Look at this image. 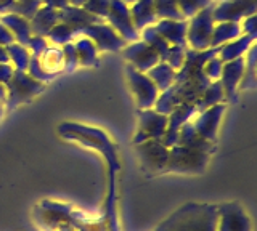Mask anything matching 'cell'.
Here are the masks:
<instances>
[{"mask_svg": "<svg viewBox=\"0 0 257 231\" xmlns=\"http://www.w3.org/2000/svg\"><path fill=\"white\" fill-rule=\"evenodd\" d=\"M244 69H246V60L243 57H239L236 60H231L227 61L225 65L222 66V89H223V95L225 98L233 100L235 98V92H236V87L241 82V77L244 74Z\"/></svg>", "mask_w": 257, "mask_h": 231, "instance_id": "obj_14", "label": "cell"}, {"mask_svg": "<svg viewBox=\"0 0 257 231\" xmlns=\"http://www.w3.org/2000/svg\"><path fill=\"white\" fill-rule=\"evenodd\" d=\"M42 4L47 7H52V9H56V10H61L66 5H69L68 0H42Z\"/></svg>", "mask_w": 257, "mask_h": 231, "instance_id": "obj_38", "label": "cell"}, {"mask_svg": "<svg viewBox=\"0 0 257 231\" xmlns=\"http://www.w3.org/2000/svg\"><path fill=\"white\" fill-rule=\"evenodd\" d=\"M223 111H225V105L217 103V105L201 111V113H196L198 117L195 121H191V124L201 137L214 143L217 138V130H219V124Z\"/></svg>", "mask_w": 257, "mask_h": 231, "instance_id": "obj_12", "label": "cell"}, {"mask_svg": "<svg viewBox=\"0 0 257 231\" xmlns=\"http://www.w3.org/2000/svg\"><path fill=\"white\" fill-rule=\"evenodd\" d=\"M254 37L252 34H244L243 37H236L230 41L227 45H220V60L225 61H231V60H236L239 57H243V53L247 50V47L254 42Z\"/></svg>", "mask_w": 257, "mask_h": 231, "instance_id": "obj_23", "label": "cell"}, {"mask_svg": "<svg viewBox=\"0 0 257 231\" xmlns=\"http://www.w3.org/2000/svg\"><path fill=\"white\" fill-rule=\"evenodd\" d=\"M175 145L201 149V151H206V153H209V154H211V151H212V141H209V140L201 137V135L195 130L191 121H187L180 127Z\"/></svg>", "mask_w": 257, "mask_h": 231, "instance_id": "obj_19", "label": "cell"}, {"mask_svg": "<svg viewBox=\"0 0 257 231\" xmlns=\"http://www.w3.org/2000/svg\"><path fill=\"white\" fill-rule=\"evenodd\" d=\"M68 2L71 4V5H76V7H82L87 0H68Z\"/></svg>", "mask_w": 257, "mask_h": 231, "instance_id": "obj_41", "label": "cell"}, {"mask_svg": "<svg viewBox=\"0 0 257 231\" xmlns=\"http://www.w3.org/2000/svg\"><path fill=\"white\" fill-rule=\"evenodd\" d=\"M0 61H2V63H8V53H7V50L2 49V47H0Z\"/></svg>", "mask_w": 257, "mask_h": 231, "instance_id": "obj_40", "label": "cell"}, {"mask_svg": "<svg viewBox=\"0 0 257 231\" xmlns=\"http://www.w3.org/2000/svg\"><path fill=\"white\" fill-rule=\"evenodd\" d=\"M63 60H64V69L72 71L77 66V53L74 42H68L63 45Z\"/></svg>", "mask_w": 257, "mask_h": 231, "instance_id": "obj_35", "label": "cell"}, {"mask_svg": "<svg viewBox=\"0 0 257 231\" xmlns=\"http://www.w3.org/2000/svg\"><path fill=\"white\" fill-rule=\"evenodd\" d=\"M39 65L48 76L60 73L64 69V60H63V50L58 47H47V49L39 55Z\"/></svg>", "mask_w": 257, "mask_h": 231, "instance_id": "obj_22", "label": "cell"}, {"mask_svg": "<svg viewBox=\"0 0 257 231\" xmlns=\"http://www.w3.org/2000/svg\"><path fill=\"white\" fill-rule=\"evenodd\" d=\"M217 205L188 202L171 213L156 231H217Z\"/></svg>", "mask_w": 257, "mask_h": 231, "instance_id": "obj_1", "label": "cell"}, {"mask_svg": "<svg viewBox=\"0 0 257 231\" xmlns=\"http://www.w3.org/2000/svg\"><path fill=\"white\" fill-rule=\"evenodd\" d=\"M222 66H223V61L220 58H209L207 65H204V68H203V73L211 82L219 81L220 73H222Z\"/></svg>", "mask_w": 257, "mask_h": 231, "instance_id": "obj_34", "label": "cell"}, {"mask_svg": "<svg viewBox=\"0 0 257 231\" xmlns=\"http://www.w3.org/2000/svg\"><path fill=\"white\" fill-rule=\"evenodd\" d=\"M167 127V116L161 114L155 109H142L140 113V124L137 130L134 143H142L147 140H161Z\"/></svg>", "mask_w": 257, "mask_h": 231, "instance_id": "obj_9", "label": "cell"}, {"mask_svg": "<svg viewBox=\"0 0 257 231\" xmlns=\"http://www.w3.org/2000/svg\"><path fill=\"white\" fill-rule=\"evenodd\" d=\"M12 76H13V69L8 66L7 63H0V81L8 84V81L12 79Z\"/></svg>", "mask_w": 257, "mask_h": 231, "instance_id": "obj_37", "label": "cell"}, {"mask_svg": "<svg viewBox=\"0 0 257 231\" xmlns=\"http://www.w3.org/2000/svg\"><path fill=\"white\" fill-rule=\"evenodd\" d=\"M60 21L68 25L69 28L74 29V33H77L80 29H84L95 23H101L103 18L96 17V15L87 12L82 7H76V5H66L64 9L60 10Z\"/></svg>", "mask_w": 257, "mask_h": 231, "instance_id": "obj_15", "label": "cell"}, {"mask_svg": "<svg viewBox=\"0 0 257 231\" xmlns=\"http://www.w3.org/2000/svg\"><path fill=\"white\" fill-rule=\"evenodd\" d=\"M124 55L132 63L131 66H134L140 73H147L150 68H153L156 63L161 61L159 55L145 41H135L131 45H127Z\"/></svg>", "mask_w": 257, "mask_h": 231, "instance_id": "obj_13", "label": "cell"}, {"mask_svg": "<svg viewBox=\"0 0 257 231\" xmlns=\"http://www.w3.org/2000/svg\"><path fill=\"white\" fill-rule=\"evenodd\" d=\"M140 36H143V41L147 42V44L151 47V49L159 55V58H161V60H163V58H164V55H166V52H167V49L171 47V44H169V42L166 41V39L155 29V25L143 28V29L140 31Z\"/></svg>", "mask_w": 257, "mask_h": 231, "instance_id": "obj_26", "label": "cell"}, {"mask_svg": "<svg viewBox=\"0 0 257 231\" xmlns=\"http://www.w3.org/2000/svg\"><path fill=\"white\" fill-rule=\"evenodd\" d=\"M137 154L143 169L150 173L166 172V164L169 157V148L164 146L161 140H147L135 145Z\"/></svg>", "mask_w": 257, "mask_h": 231, "instance_id": "obj_4", "label": "cell"}, {"mask_svg": "<svg viewBox=\"0 0 257 231\" xmlns=\"http://www.w3.org/2000/svg\"><path fill=\"white\" fill-rule=\"evenodd\" d=\"M111 23V26L116 29V33L128 42H135L140 39V33L135 29L131 10H128V4H125L124 0H111L109 4V12L106 17Z\"/></svg>", "mask_w": 257, "mask_h": 231, "instance_id": "obj_5", "label": "cell"}, {"mask_svg": "<svg viewBox=\"0 0 257 231\" xmlns=\"http://www.w3.org/2000/svg\"><path fill=\"white\" fill-rule=\"evenodd\" d=\"M147 76L151 79L153 82H155V85L158 87L159 92L167 90L175 81V71L163 60H161L159 63H156L153 68H150L147 71Z\"/></svg>", "mask_w": 257, "mask_h": 231, "instance_id": "obj_21", "label": "cell"}, {"mask_svg": "<svg viewBox=\"0 0 257 231\" xmlns=\"http://www.w3.org/2000/svg\"><path fill=\"white\" fill-rule=\"evenodd\" d=\"M217 231H252L251 218L238 202L217 205Z\"/></svg>", "mask_w": 257, "mask_h": 231, "instance_id": "obj_6", "label": "cell"}, {"mask_svg": "<svg viewBox=\"0 0 257 231\" xmlns=\"http://www.w3.org/2000/svg\"><path fill=\"white\" fill-rule=\"evenodd\" d=\"M47 37H48V41L53 42L55 45H64L76 37V33L72 28H69L68 25H64V23L60 21L58 25H55L50 31H48Z\"/></svg>", "mask_w": 257, "mask_h": 231, "instance_id": "obj_29", "label": "cell"}, {"mask_svg": "<svg viewBox=\"0 0 257 231\" xmlns=\"http://www.w3.org/2000/svg\"><path fill=\"white\" fill-rule=\"evenodd\" d=\"M255 13V0H220L219 5L212 9L214 21H233L244 20Z\"/></svg>", "mask_w": 257, "mask_h": 231, "instance_id": "obj_11", "label": "cell"}, {"mask_svg": "<svg viewBox=\"0 0 257 231\" xmlns=\"http://www.w3.org/2000/svg\"><path fill=\"white\" fill-rule=\"evenodd\" d=\"M188 23L185 20H159L155 23V29L163 36L169 44L185 45L187 42Z\"/></svg>", "mask_w": 257, "mask_h": 231, "instance_id": "obj_17", "label": "cell"}, {"mask_svg": "<svg viewBox=\"0 0 257 231\" xmlns=\"http://www.w3.org/2000/svg\"><path fill=\"white\" fill-rule=\"evenodd\" d=\"M0 21H2V25L12 33L13 39H16V41H18L21 45L28 44V41L32 36L31 26H29V20H26L18 13L8 12L7 15H4V17H0Z\"/></svg>", "mask_w": 257, "mask_h": 231, "instance_id": "obj_18", "label": "cell"}, {"mask_svg": "<svg viewBox=\"0 0 257 231\" xmlns=\"http://www.w3.org/2000/svg\"><path fill=\"white\" fill-rule=\"evenodd\" d=\"M209 162V153L195 148L174 145L169 148L166 172L175 173H203Z\"/></svg>", "mask_w": 257, "mask_h": 231, "instance_id": "obj_2", "label": "cell"}, {"mask_svg": "<svg viewBox=\"0 0 257 231\" xmlns=\"http://www.w3.org/2000/svg\"><path fill=\"white\" fill-rule=\"evenodd\" d=\"M109 4H111V0H87L82 5V9H85L87 12H90L100 18H106L109 12Z\"/></svg>", "mask_w": 257, "mask_h": 231, "instance_id": "obj_33", "label": "cell"}, {"mask_svg": "<svg viewBox=\"0 0 257 231\" xmlns=\"http://www.w3.org/2000/svg\"><path fill=\"white\" fill-rule=\"evenodd\" d=\"M15 2H24V0H15Z\"/></svg>", "mask_w": 257, "mask_h": 231, "instance_id": "obj_43", "label": "cell"}, {"mask_svg": "<svg viewBox=\"0 0 257 231\" xmlns=\"http://www.w3.org/2000/svg\"><path fill=\"white\" fill-rule=\"evenodd\" d=\"M155 13L161 20H185L175 0H153Z\"/></svg>", "mask_w": 257, "mask_h": 231, "instance_id": "obj_28", "label": "cell"}, {"mask_svg": "<svg viewBox=\"0 0 257 231\" xmlns=\"http://www.w3.org/2000/svg\"><path fill=\"white\" fill-rule=\"evenodd\" d=\"M128 84L137 98V105L140 109H150L155 106V103L159 97V90L148 76H145L140 71H137L134 66L127 68Z\"/></svg>", "mask_w": 257, "mask_h": 231, "instance_id": "obj_7", "label": "cell"}, {"mask_svg": "<svg viewBox=\"0 0 257 231\" xmlns=\"http://www.w3.org/2000/svg\"><path fill=\"white\" fill-rule=\"evenodd\" d=\"M13 36L12 33L8 31L2 23H0V45H7V44H13Z\"/></svg>", "mask_w": 257, "mask_h": 231, "instance_id": "obj_36", "label": "cell"}, {"mask_svg": "<svg viewBox=\"0 0 257 231\" xmlns=\"http://www.w3.org/2000/svg\"><path fill=\"white\" fill-rule=\"evenodd\" d=\"M241 33H243V31H241V26L238 25V23L220 21V25L214 26L211 45L220 47V45H223V42H230V41H233V39H236Z\"/></svg>", "mask_w": 257, "mask_h": 231, "instance_id": "obj_24", "label": "cell"}, {"mask_svg": "<svg viewBox=\"0 0 257 231\" xmlns=\"http://www.w3.org/2000/svg\"><path fill=\"white\" fill-rule=\"evenodd\" d=\"M212 31H214L212 7L207 5L191 17V21L187 28V41L196 52H203L211 45Z\"/></svg>", "mask_w": 257, "mask_h": 231, "instance_id": "obj_3", "label": "cell"}, {"mask_svg": "<svg viewBox=\"0 0 257 231\" xmlns=\"http://www.w3.org/2000/svg\"><path fill=\"white\" fill-rule=\"evenodd\" d=\"M8 90H10L8 108H15L42 90V84L36 81V79H32L31 76H26L23 71L16 69L12 79L8 81Z\"/></svg>", "mask_w": 257, "mask_h": 231, "instance_id": "obj_10", "label": "cell"}, {"mask_svg": "<svg viewBox=\"0 0 257 231\" xmlns=\"http://www.w3.org/2000/svg\"><path fill=\"white\" fill-rule=\"evenodd\" d=\"M175 2L179 5L183 17L191 18L193 15H196L199 10H203L204 7H207L211 0H175Z\"/></svg>", "mask_w": 257, "mask_h": 231, "instance_id": "obj_32", "label": "cell"}, {"mask_svg": "<svg viewBox=\"0 0 257 231\" xmlns=\"http://www.w3.org/2000/svg\"><path fill=\"white\" fill-rule=\"evenodd\" d=\"M8 58L13 60V65L16 66L18 71H26L29 65V53L26 50V47L21 44H10L7 49Z\"/></svg>", "mask_w": 257, "mask_h": 231, "instance_id": "obj_30", "label": "cell"}, {"mask_svg": "<svg viewBox=\"0 0 257 231\" xmlns=\"http://www.w3.org/2000/svg\"><path fill=\"white\" fill-rule=\"evenodd\" d=\"M125 4H134V2H137V0H124Z\"/></svg>", "mask_w": 257, "mask_h": 231, "instance_id": "obj_42", "label": "cell"}, {"mask_svg": "<svg viewBox=\"0 0 257 231\" xmlns=\"http://www.w3.org/2000/svg\"><path fill=\"white\" fill-rule=\"evenodd\" d=\"M15 0H0V12H12Z\"/></svg>", "mask_w": 257, "mask_h": 231, "instance_id": "obj_39", "label": "cell"}, {"mask_svg": "<svg viewBox=\"0 0 257 231\" xmlns=\"http://www.w3.org/2000/svg\"><path fill=\"white\" fill-rule=\"evenodd\" d=\"M128 10H131L134 26L139 33L143 28L155 25V23L158 21L153 0H137V2H134L132 9H128Z\"/></svg>", "mask_w": 257, "mask_h": 231, "instance_id": "obj_20", "label": "cell"}, {"mask_svg": "<svg viewBox=\"0 0 257 231\" xmlns=\"http://www.w3.org/2000/svg\"><path fill=\"white\" fill-rule=\"evenodd\" d=\"M74 47L77 53V63L82 66H90L96 63V45L88 37L84 36L82 39H79L77 42H74Z\"/></svg>", "mask_w": 257, "mask_h": 231, "instance_id": "obj_27", "label": "cell"}, {"mask_svg": "<svg viewBox=\"0 0 257 231\" xmlns=\"http://www.w3.org/2000/svg\"><path fill=\"white\" fill-rule=\"evenodd\" d=\"M77 36L88 37L101 50H119L127 45L124 39L116 33V29L111 25H104L103 21L80 29Z\"/></svg>", "mask_w": 257, "mask_h": 231, "instance_id": "obj_8", "label": "cell"}, {"mask_svg": "<svg viewBox=\"0 0 257 231\" xmlns=\"http://www.w3.org/2000/svg\"><path fill=\"white\" fill-rule=\"evenodd\" d=\"M223 98H225V95H223V89H222L220 81L211 82L207 89L203 92V95L199 97V100L196 101V105H195L196 113H201V111L217 105V103H220Z\"/></svg>", "mask_w": 257, "mask_h": 231, "instance_id": "obj_25", "label": "cell"}, {"mask_svg": "<svg viewBox=\"0 0 257 231\" xmlns=\"http://www.w3.org/2000/svg\"><path fill=\"white\" fill-rule=\"evenodd\" d=\"M185 55L187 52L183 50V45H172L167 49L163 61H166L172 69H180L185 63Z\"/></svg>", "mask_w": 257, "mask_h": 231, "instance_id": "obj_31", "label": "cell"}, {"mask_svg": "<svg viewBox=\"0 0 257 231\" xmlns=\"http://www.w3.org/2000/svg\"><path fill=\"white\" fill-rule=\"evenodd\" d=\"M60 23V10L52 9V7H40V9L32 15L29 20L32 36H47L55 25Z\"/></svg>", "mask_w": 257, "mask_h": 231, "instance_id": "obj_16", "label": "cell"}]
</instances>
